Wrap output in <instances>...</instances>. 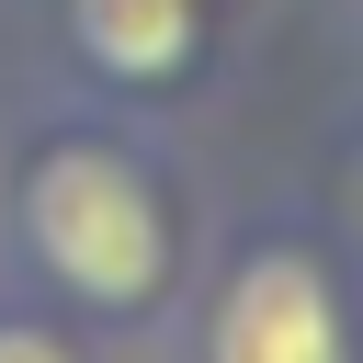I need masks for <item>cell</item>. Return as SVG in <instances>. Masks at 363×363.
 <instances>
[{
    "instance_id": "3",
    "label": "cell",
    "mask_w": 363,
    "mask_h": 363,
    "mask_svg": "<svg viewBox=\"0 0 363 363\" xmlns=\"http://www.w3.org/2000/svg\"><path fill=\"white\" fill-rule=\"evenodd\" d=\"M193 0H68V45L102 68V79H136V91H159V79H182L193 68Z\"/></svg>"
},
{
    "instance_id": "4",
    "label": "cell",
    "mask_w": 363,
    "mask_h": 363,
    "mask_svg": "<svg viewBox=\"0 0 363 363\" xmlns=\"http://www.w3.org/2000/svg\"><path fill=\"white\" fill-rule=\"evenodd\" d=\"M0 363H79L57 329H34V318H0Z\"/></svg>"
},
{
    "instance_id": "2",
    "label": "cell",
    "mask_w": 363,
    "mask_h": 363,
    "mask_svg": "<svg viewBox=\"0 0 363 363\" xmlns=\"http://www.w3.org/2000/svg\"><path fill=\"white\" fill-rule=\"evenodd\" d=\"M204 363H352V318H340L329 272L295 238H272L227 272V295L204 318Z\"/></svg>"
},
{
    "instance_id": "1",
    "label": "cell",
    "mask_w": 363,
    "mask_h": 363,
    "mask_svg": "<svg viewBox=\"0 0 363 363\" xmlns=\"http://www.w3.org/2000/svg\"><path fill=\"white\" fill-rule=\"evenodd\" d=\"M23 250L57 295L102 306V318H136L159 284H170V216H159V182L102 147V136H57L34 170H23Z\"/></svg>"
}]
</instances>
